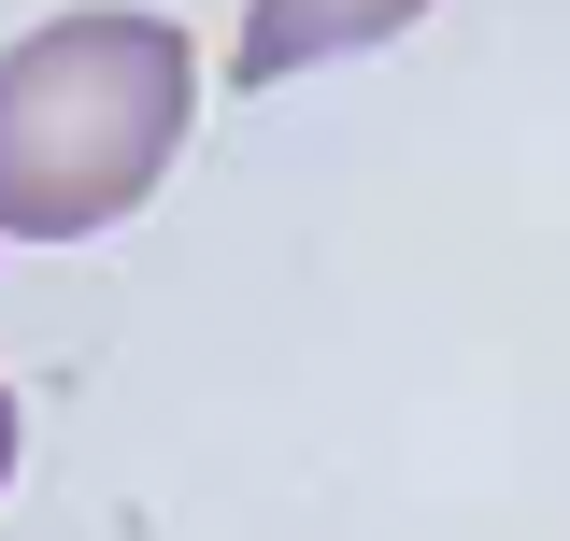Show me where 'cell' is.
Segmentation results:
<instances>
[{
	"label": "cell",
	"mask_w": 570,
	"mask_h": 541,
	"mask_svg": "<svg viewBox=\"0 0 570 541\" xmlns=\"http://www.w3.org/2000/svg\"><path fill=\"white\" fill-rule=\"evenodd\" d=\"M200 115V43L171 14H58L0 43V243H100L157 200Z\"/></svg>",
	"instance_id": "6da1fadb"
},
{
	"label": "cell",
	"mask_w": 570,
	"mask_h": 541,
	"mask_svg": "<svg viewBox=\"0 0 570 541\" xmlns=\"http://www.w3.org/2000/svg\"><path fill=\"white\" fill-rule=\"evenodd\" d=\"M428 0H257L243 14V43H228V86H285V71L314 58H371V43H400Z\"/></svg>",
	"instance_id": "7a4b0ae2"
},
{
	"label": "cell",
	"mask_w": 570,
	"mask_h": 541,
	"mask_svg": "<svg viewBox=\"0 0 570 541\" xmlns=\"http://www.w3.org/2000/svg\"><path fill=\"white\" fill-rule=\"evenodd\" d=\"M0 484H14V385H0Z\"/></svg>",
	"instance_id": "3957f363"
}]
</instances>
